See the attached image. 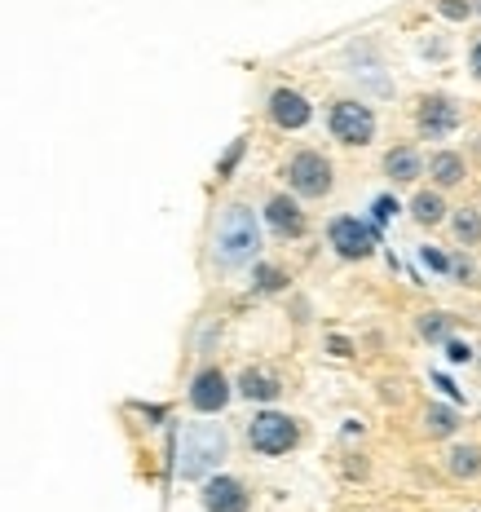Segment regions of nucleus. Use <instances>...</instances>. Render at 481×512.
Masks as SVG:
<instances>
[{
  "mask_svg": "<svg viewBox=\"0 0 481 512\" xmlns=\"http://www.w3.org/2000/svg\"><path fill=\"white\" fill-rule=\"evenodd\" d=\"M208 256L217 270H243V265L261 261V217L248 204H226L217 212V226H212Z\"/></svg>",
  "mask_w": 481,
  "mask_h": 512,
  "instance_id": "1",
  "label": "nucleus"
},
{
  "mask_svg": "<svg viewBox=\"0 0 481 512\" xmlns=\"http://www.w3.org/2000/svg\"><path fill=\"white\" fill-rule=\"evenodd\" d=\"M230 460V433L221 424H186L177 437V473L186 482H208Z\"/></svg>",
  "mask_w": 481,
  "mask_h": 512,
  "instance_id": "2",
  "label": "nucleus"
},
{
  "mask_svg": "<svg viewBox=\"0 0 481 512\" xmlns=\"http://www.w3.org/2000/svg\"><path fill=\"white\" fill-rule=\"evenodd\" d=\"M305 442V420L274 407H261L248 420V446L265 460H279V455H292L296 446Z\"/></svg>",
  "mask_w": 481,
  "mask_h": 512,
  "instance_id": "3",
  "label": "nucleus"
},
{
  "mask_svg": "<svg viewBox=\"0 0 481 512\" xmlns=\"http://www.w3.org/2000/svg\"><path fill=\"white\" fill-rule=\"evenodd\" d=\"M283 181L296 199L314 204V199H327L331 190H336V164H331L323 151H314V146H301V151L287 155Z\"/></svg>",
  "mask_w": 481,
  "mask_h": 512,
  "instance_id": "4",
  "label": "nucleus"
},
{
  "mask_svg": "<svg viewBox=\"0 0 481 512\" xmlns=\"http://www.w3.org/2000/svg\"><path fill=\"white\" fill-rule=\"evenodd\" d=\"M376 106L362 102V98H336L327 102V133L331 142L349 146V151H362V146L376 142Z\"/></svg>",
  "mask_w": 481,
  "mask_h": 512,
  "instance_id": "5",
  "label": "nucleus"
},
{
  "mask_svg": "<svg viewBox=\"0 0 481 512\" xmlns=\"http://www.w3.org/2000/svg\"><path fill=\"white\" fill-rule=\"evenodd\" d=\"M459 124H464V106L451 93H420L415 98V133L424 142H446Z\"/></svg>",
  "mask_w": 481,
  "mask_h": 512,
  "instance_id": "6",
  "label": "nucleus"
},
{
  "mask_svg": "<svg viewBox=\"0 0 481 512\" xmlns=\"http://www.w3.org/2000/svg\"><path fill=\"white\" fill-rule=\"evenodd\" d=\"M186 402L195 415H221L234 402V380L217 362H203V367L190 376V389H186Z\"/></svg>",
  "mask_w": 481,
  "mask_h": 512,
  "instance_id": "7",
  "label": "nucleus"
},
{
  "mask_svg": "<svg viewBox=\"0 0 481 512\" xmlns=\"http://www.w3.org/2000/svg\"><path fill=\"white\" fill-rule=\"evenodd\" d=\"M327 248L340 256V261H371L380 248L376 230L358 217H331L327 221Z\"/></svg>",
  "mask_w": 481,
  "mask_h": 512,
  "instance_id": "8",
  "label": "nucleus"
},
{
  "mask_svg": "<svg viewBox=\"0 0 481 512\" xmlns=\"http://www.w3.org/2000/svg\"><path fill=\"white\" fill-rule=\"evenodd\" d=\"M261 221L270 226V234L279 239H305L309 234V212H305V199H296L292 190H274L270 199L261 204Z\"/></svg>",
  "mask_w": 481,
  "mask_h": 512,
  "instance_id": "9",
  "label": "nucleus"
},
{
  "mask_svg": "<svg viewBox=\"0 0 481 512\" xmlns=\"http://www.w3.org/2000/svg\"><path fill=\"white\" fill-rule=\"evenodd\" d=\"M265 120H270L279 133H301L314 120V102L305 98L301 89H292V84H279V89H270V98H265Z\"/></svg>",
  "mask_w": 481,
  "mask_h": 512,
  "instance_id": "10",
  "label": "nucleus"
},
{
  "mask_svg": "<svg viewBox=\"0 0 481 512\" xmlns=\"http://www.w3.org/2000/svg\"><path fill=\"white\" fill-rule=\"evenodd\" d=\"M199 504L203 512H252V490L234 473H212L199 486Z\"/></svg>",
  "mask_w": 481,
  "mask_h": 512,
  "instance_id": "11",
  "label": "nucleus"
},
{
  "mask_svg": "<svg viewBox=\"0 0 481 512\" xmlns=\"http://www.w3.org/2000/svg\"><path fill=\"white\" fill-rule=\"evenodd\" d=\"M234 393H239L243 402H252V407H274V402L287 393L283 376L274 367H261V362H252V367L239 371V380H234Z\"/></svg>",
  "mask_w": 481,
  "mask_h": 512,
  "instance_id": "12",
  "label": "nucleus"
},
{
  "mask_svg": "<svg viewBox=\"0 0 481 512\" xmlns=\"http://www.w3.org/2000/svg\"><path fill=\"white\" fill-rule=\"evenodd\" d=\"M380 168H384V177H389V186H415V181L429 173V159L420 155V146L415 142H398V146L384 151Z\"/></svg>",
  "mask_w": 481,
  "mask_h": 512,
  "instance_id": "13",
  "label": "nucleus"
},
{
  "mask_svg": "<svg viewBox=\"0 0 481 512\" xmlns=\"http://www.w3.org/2000/svg\"><path fill=\"white\" fill-rule=\"evenodd\" d=\"M429 186H437V190H459L468 181V159H464V151H451V146H442V151H433L429 155Z\"/></svg>",
  "mask_w": 481,
  "mask_h": 512,
  "instance_id": "14",
  "label": "nucleus"
},
{
  "mask_svg": "<svg viewBox=\"0 0 481 512\" xmlns=\"http://www.w3.org/2000/svg\"><path fill=\"white\" fill-rule=\"evenodd\" d=\"M406 212H411V221H415L420 230H437V226H446V221H451V204H446V190H437V186L415 190L411 204H406Z\"/></svg>",
  "mask_w": 481,
  "mask_h": 512,
  "instance_id": "15",
  "label": "nucleus"
},
{
  "mask_svg": "<svg viewBox=\"0 0 481 512\" xmlns=\"http://www.w3.org/2000/svg\"><path fill=\"white\" fill-rule=\"evenodd\" d=\"M459 429H464V415L455 407H446V402H429V407L420 411V433L429 437V442H451Z\"/></svg>",
  "mask_w": 481,
  "mask_h": 512,
  "instance_id": "16",
  "label": "nucleus"
},
{
  "mask_svg": "<svg viewBox=\"0 0 481 512\" xmlns=\"http://www.w3.org/2000/svg\"><path fill=\"white\" fill-rule=\"evenodd\" d=\"M442 468H446V477H455V482H477L481 477V442H451L442 455Z\"/></svg>",
  "mask_w": 481,
  "mask_h": 512,
  "instance_id": "17",
  "label": "nucleus"
},
{
  "mask_svg": "<svg viewBox=\"0 0 481 512\" xmlns=\"http://www.w3.org/2000/svg\"><path fill=\"white\" fill-rule=\"evenodd\" d=\"M451 239H455V248L459 252H473V248H481V208H473V204H464V208H451Z\"/></svg>",
  "mask_w": 481,
  "mask_h": 512,
  "instance_id": "18",
  "label": "nucleus"
},
{
  "mask_svg": "<svg viewBox=\"0 0 481 512\" xmlns=\"http://www.w3.org/2000/svg\"><path fill=\"white\" fill-rule=\"evenodd\" d=\"M292 287V274L279 261H252V296H283Z\"/></svg>",
  "mask_w": 481,
  "mask_h": 512,
  "instance_id": "19",
  "label": "nucleus"
},
{
  "mask_svg": "<svg viewBox=\"0 0 481 512\" xmlns=\"http://www.w3.org/2000/svg\"><path fill=\"white\" fill-rule=\"evenodd\" d=\"M415 332H420V340H429V345H446V340L455 336V318L442 314V309H424V314L415 318Z\"/></svg>",
  "mask_w": 481,
  "mask_h": 512,
  "instance_id": "20",
  "label": "nucleus"
},
{
  "mask_svg": "<svg viewBox=\"0 0 481 512\" xmlns=\"http://www.w3.org/2000/svg\"><path fill=\"white\" fill-rule=\"evenodd\" d=\"M433 9L446 18V23H468V18H477L473 0H433Z\"/></svg>",
  "mask_w": 481,
  "mask_h": 512,
  "instance_id": "21",
  "label": "nucleus"
},
{
  "mask_svg": "<svg viewBox=\"0 0 481 512\" xmlns=\"http://www.w3.org/2000/svg\"><path fill=\"white\" fill-rule=\"evenodd\" d=\"M442 349H446V362H455V367H464V362H477V349L464 345V340H455V336L446 340Z\"/></svg>",
  "mask_w": 481,
  "mask_h": 512,
  "instance_id": "22",
  "label": "nucleus"
},
{
  "mask_svg": "<svg viewBox=\"0 0 481 512\" xmlns=\"http://www.w3.org/2000/svg\"><path fill=\"white\" fill-rule=\"evenodd\" d=\"M243 151H248V142H243V137H239V142H234L230 151L217 159V177H230V173H234V164H239V159H243Z\"/></svg>",
  "mask_w": 481,
  "mask_h": 512,
  "instance_id": "23",
  "label": "nucleus"
},
{
  "mask_svg": "<svg viewBox=\"0 0 481 512\" xmlns=\"http://www.w3.org/2000/svg\"><path fill=\"white\" fill-rule=\"evenodd\" d=\"M420 256H424V265H429V270H437V274H451V261H446V256L437 252V248H420Z\"/></svg>",
  "mask_w": 481,
  "mask_h": 512,
  "instance_id": "24",
  "label": "nucleus"
},
{
  "mask_svg": "<svg viewBox=\"0 0 481 512\" xmlns=\"http://www.w3.org/2000/svg\"><path fill=\"white\" fill-rule=\"evenodd\" d=\"M327 349L336 358H354V340H349V336H327Z\"/></svg>",
  "mask_w": 481,
  "mask_h": 512,
  "instance_id": "25",
  "label": "nucleus"
},
{
  "mask_svg": "<svg viewBox=\"0 0 481 512\" xmlns=\"http://www.w3.org/2000/svg\"><path fill=\"white\" fill-rule=\"evenodd\" d=\"M468 71H473V80L481 84V36L473 40V49H468Z\"/></svg>",
  "mask_w": 481,
  "mask_h": 512,
  "instance_id": "26",
  "label": "nucleus"
},
{
  "mask_svg": "<svg viewBox=\"0 0 481 512\" xmlns=\"http://www.w3.org/2000/svg\"><path fill=\"white\" fill-rule=\"evenodd\" d=\"M376 217H380V221L393 217V204H389V199H380V204H376Z\"/></svg>",
  "mask_w": 481,
  "mask_h": 512,
  "instance_id": "27",
  "label": "nucleus"
},
{
  "mask_svg": "<svg viewBox=\"0 0 481 512\" xmlns=\"http://www.w3.org/2000/svg\"><path fill=\"white\" fill-rule=\"evenodd\" d=\"M473 9H477V18H481V0H473Z\"/></svg>",
  "mask_w": 481,
  "mask_h": 512,
  "instance_id": "28",
  "label": "nucleus"
},
{
  "mask_svg": "<svg viewBox=\"0 0 481 512\" xmlns=\"http://www.w3.org/2000/svg\"><path fill=\"white\" fill-rule=\"evenodd\" d=\"M477 371H481V349H477Z\"/></svg>",
  "mask_w": 481,
  "mask_h": 512,
  "instance_id": "29",
  "label": "nucleus"
}]
</instances>
